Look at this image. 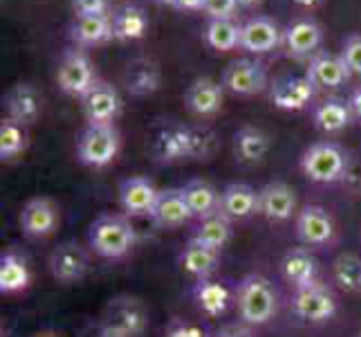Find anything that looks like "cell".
Returning a JSON list of instances; mask_svg holds the SVG:
<instances>
[{"label": "cell", "instance_id": "1", "mask_svg": "<svg viewBox=\"0 0 361 337\" xmlns=\"http://www.w3.org/2000/svg\"><path fill=\"white\" fill-rule=\"evenodd\" d=\"M233 302L238 315L249 326H265L279 310V295L263 274H247L233 292Z\"/></svg>", "mask_w": 361, "mask_h": 337}, {"label": "cell", "instance_id": "2", "mask_svg": "<svg viewBox=\"0 0 361 337\" xmlns=\"http://www.w3.org/2000/svg\"><path fill=\"white\" fill-rule=\"evenodd\" d=\"M88 243L94 254L104 259L126 256L137 243V230L126 214H104L99 216L88 232Z\"/></svg>", "mask_w": 361, "mask_h": 337}, {"label": "cell", "instance_id": "3", "mask_svg": "<svg viewBox=\"0 0 361 337\" xmlns=\"http://www.w3.org/2000/svg\"><path fill=\"white\" fill-rule=\"evenodd\" d=\"M348 165H350V158L337 142H317L307 146L301 155L303 176L319 184L341 182L348 173Z\"/></svg>", "mask_w": 361, "mask_h": 337}, {"label": "cell", "instance_id": "4", "mask_svg": "<svg viewBox=\"0 0 361 337\" xmlns=\"http://www.w3.org/2000/svg\"><path fill=\"white\" fill-rule=\"evenodd\" d=\"M146 326L148 313L140 299L115 297L106 306L97 331L102 337H142Z\"/></svg>", "mask_w": 361, "mask_h": 337}, {"label": "cell", "instance_id": "5", "mask_svg": "<svg viewBox=\"0 0 361 337\" xmlns=\"http://www.w3.org/2000/svg\"><path fill=\"white\" fill-rule=\"evenodd\" d=\"M121 148V135L115 124H88L77 140V158L81 165L104 169Z\"/></svg>", "mask_w": 361, "mask_h": 337}, {"label": "cell", "instance_id": "6", "mask_svg": "<svg viewBox=\"0 0 361 337\" xmlns=\"http://www.w3.org/2000/svg\"><path fill=\"white\" fill-rule=\"evenodd\" d=\"M97 72L90 57L83 52V49L70 47L63 54L56 70V83L59 88L70 97H79L83 99L94 85H97Z\"/></svg>", "mask_w": 361, "mask_h": 337}, {"label": "cell", "instance_id": "7", "mask_svg": "<svg viewBox=\"0 0 361 337\" xmlns=\"http://www.w3.org/2000/svg\"><path fill=\"white\" fill-rule=\"evenodd\" d=\"M292 313L310 324H323L337 315V297L323 283H314L310 288L294 290Z\"/></svg>", "mask_w": 361, "mask_h": 337}, {"label": "cell", "instance_id": "8", "mask_svg": "<svg viewBox=\"0 0 361 337\" xmlns=\"http://www.w3.org/2000/svg\"><path fill=\"white\" fill-rule=\"evenodd\" d=\"M225 90L238 97H252L267 88V70L260 61L254 59H235L222 72Z\"/></svg>", "mask_w": 361, "mask_h": 337}, {"label": "cell", "instance_id": "9", "mask_svg": "<svg viewBox=\"0 0 361 337\" xmlns=\"http://www.w3.org/2000/svg\"><path fill=\"white\" fill-rule=\"evenodd\" d=\"M49 272L61 283H77L90 270V259L85 247L77 241H66L52 249L49 254Z\"/></svg>", "mask_w": 361, "mask_h": 337}, {"label": "cell", "instance_id": "10", "mask_svg": "<svg viewBox=\"0 0 361 337\" xmlns=\"http://www.w3.org/2000/svg\"><path fill=\"white\" fill-rule=\"evenodd\" d=\"M151 153L159 165H178V162L191 160V129L180 124L161 126L153 135Z\"/></svg>", "mask_w": 361, "mask_h": 337}, {"label": "cell", "instance_id": "11", "mask_svg": "<svg viewBox=\"0 0 361 337\" xmlns=\"http://www.w3.org/2000/svg\"><path fill=\"white\" fill-rule=\"evenodd\" d=\"M59 207L52 198H32V201L25 203L23 211H20V227L25 232V236L30 239H47L52 236L59 227Z\"/></svg>", "mask_w": 361, "mask_h": 337}, {"label": "cell", "instance_id": "12", "mask_svg": "<svg viewBox=\"0 0 361 337\" xmlns=\"http://www.w3.org/2000/svg\"><path fill=\"white\" fill-rule=\"evenodd\" d=\"M296 234L301 243L310 247H323L334 241L337 227H334L328 209H323L321 205H307L296 216Z\"/></svg>", "mask_w": 361, "mask_h": 337}, {"label": "cell", "instance_id": "13", "mask_svg": "<svg viewBox=\"0 0 361 337\" xmlns=\"http://www.w3.org/2000/svg\"><path fill=\"white\" fill-rule=\"evenodd\" d=\"M157 196L159 189L146 176H133L128 180H123L119 187V205L123 209V214L130 218H142V216L151 218Z\"/></svg>", "mask_w": 361, "mask_h": 337}, {"label": "cell", "instance_id": "14", "mask_svg": "<svg viewBox=\"0 0 361 337\" xmlns=\"http://www.w3.org/2000/svg\"><path fill=\"white\" fill-rule=\"evenodd\" d=\"M323 41L319 23L312 18H296L283 30L285 54L292 59H312Z\"/></svg>", "mask_w": 361, "mask_h": 337}, {"label": "cell", "instance_id": "15", "mask_svg": "<svg viewBox=\"0 0 361 337\" xmlns=\"http://www.w3.org/2000/svg\"><path fill=\"white\" fill-rule=\"evenodd\" d=\"M350 68L345 66V61L341 54H330L326 49H319V52L310 59L305 77L314 83V88H326L334 90L341 88L350 79Z\"/></svg>", "mask_w": 361, "mask_h": 337}, {"label": "cell", "instance_id": "16", "mask_svg": "<svg viewBox=\"0 0 361 337\" xmlns=\"http://www.w3.org/2000/svg\"><path fill=\"white\" fill-rule=\"evenodd\" d=\"M81 108L88 124H115L121 112V97L113 83L97 81L94 88L81 99Z\"/></svg>", "mask_w": 361, "mask_h": 337}, {"label": "cell", "instance_id": "17", "mask_svg": "<svg viewBox=\"0 0 361 337\" xmlns=\"http://www.w3.org/2000/svg\"><path fill=\"white\" fill-rule=\"evenodd\" d=\"M314 83L310 81L305 74L303 77H281L271 83L269 99L279 110L298 112L305 110L314 97Z\"/></svg>", "mask_w": 361, "mask_h": 337}, {"label": "cell", "instance_id": "18", "mask_svg": "<svg viewBox=\"0 0 361 337\" xmlns=\"http://www.w3.org/2000/svg\"><path fill=\"white\" fill-rule=\"evenodd\" d=\"M283 45V32L269 16H252L243 23L240 49L249 54H267Z\"/></svg>", "mask_w": 361, "mask_h": 337}, {"label": "cell", "instance_id": "19", "mask_svg": "<svg viewBox=\"0 0 361 337\" xmlns=\"http://www.w3.org/2000/svg\"><path fill=\"white\" fill-rule=\"evenodd\" d=\"M296 211V194L294 189L283 180L267 182L258 191V214H263L267 220L283 223L290 220Z\"/></svg>", "mask_w": 361, "mask_h": 337}, {"label": "cell", "instance_id": "20", "mask_svg": "<svg viewBox=\"0 0 361 337\" xmlns=\"http://www.w3.org/2000/svg\"><path fill=\"white\" fill-rule=\"evenodd\" d=\"M184 102L195 117H214L225 102V85L211 77H197L186 88Z\"/></svg>", "mask_w": 361, "mask_h": 337}, {"label": "cell", "instance_id": "21", "mask_svg": "<svg viewBox=\"0 0 361 337\" xmlns=\"http://www.w3.org/2000/svg\"><path fill=\"white\" fill-rule=\"evenodd\" d=\"M281 272L294 290H303L319 283V261L305 247H294L281 261Z\"/></svg>", "mask_w": 361, "mask_h": 337}, {"label": "cell", "instance_id": "22", "mask_svg": "<svg viewBox=\"0 0 361 337\" xmlns=\"http://www.w3.org/2000/svg\"><path fill=\"white\" fill-rule=\"evenodd\" d=\"M193 218L189 205H186V198L182 194V187L180 189H159V196H157V203L153 207V214H151V220L153 225L161 230H176V227H182L184 223H189Z\"/></svg>", "mask_w": 361, "mask_h": 337}, {"label": "cell", "instance_id": "23", "mask_svg": "<svg viewBox=\"0 0 361 337\" xmlns=\"http://www.w3.org/2000/svg\"><path fill=\"white\" fill-rule=\"evenodd\" d=\"M5 108L9 119L23 124V126H30L41 115L43 99L32 83H16L5 95Z\"/></svg>", "mask_w": 361, "mask_h": 337}, {"label": "cell", "instance_id": "24", "mask_svg": "<svg viewBox=\"0 0 361 337\" xmlns=\"http://www.w3.org/2000/svg\"><path fill=\"white\" fill-rule=\"evenodd\" d=\"M220 211L231 220L258 214V191L247 182H231L220 191Z\"/></svg>", "mask_w": 361, "mask_h": 337}, {"label": "cell", "instance_id": "25", "mask_svg": "<svg viewBox=\"0 0 361 337\" xmlns=\"http://www.w3.org/2000/svg\"><path fill=\"white\" fill-rule=\"evenodd\" d=\"M180 264H182L184 272L195 277L197 281L211 279V274H214L220 266V249H214L200 241L189 239V243H186V247L182 249Z\"/></svg>", "mask_w": 361, "mask_h": 337}, {"label": "cell", "instance_id": "26", "mask_svg": "<svg viewBox=\"0 0 361 337\" xmlns=\"http://www.w3.org/2000/svg\"><path fill=\"white\" fill-rule=\"evenodd\" d=\"M70 39L79 47H94L113 41V16H77L70 28Z\"/></svg>", "mask_w": 361, "mask_h": 337}, {"label": "cell", "instance_id": "27", "mask_svg": "<svg viewBox=\"0 0 361 337\" xmlns=\"http://www.w3.org/2000/svg\"><path fill=\"white\" fill-rule=\"evenodd\" d=\"M159 81H161V74L159 68L153 59H133L126 74H123V83H126V90L135 97H146V95H153L159 88Z\"/></svg>", "mask_w": 361, "mask_h": 337}, {"label": "cell", "instance_id": "28", "mask_svg": "<svg viewBox=\"0 0 361 337\" xmlns=\"http://www.w3.org/2000/svg\"><path fill=\"white\" fill-rule=\"evenodd\" d=\"M182 194L186 198V205H189L193 218L197 220L214 216L220 211V191L207 180H200V178L189 180L182 187Z\"/></svg>", "mask_w": 361, "mask_h": 337}, {"label": "cell", "instance_id": "29", "mask_svg": "<svg viewBox=\"0 0 361 337\" xmlns=\"http://www.w3.org/2000/svg\"><path fill=\"white\" fill-rule=\"evenodd\" d=\"M32 274L25 256L18 252H5L0 256V292L16 295L30 288Z\"/></svg>", "mask_w": 361, "mask_h": 337}, {"label": "cell", "instance_id": "30", "mask_svg": "<svg viewBox=\"0 0 361 337\" xmlns=\"http://www.w3.org/2000/svg\"><path fill=\"white\" fill-rule=\"evenodd\" d=\"M233 151L243 165H256L269 151V137L258 126H243L233 135Z\"/></svg>", "mask_w": 361, "mask_h": 337}, {"label": "cell", "instance_id": "31", "mask_svg": "<svg viewBox=\"0 0 361 337\" xmlns=\"http://www.w3.org/2000/svg\"><path fill=\"white\" fill-rule=\"evenodd\" d=\"M314 124L323 133H341L343 129L350 126L353 122V110L348 102H339V99H326L314 106Z\"/></svg>", "mask_w": 361, "mask_h": 337}, {"label": "cell", "instance_id": "32", "mask_svg": "<svg viewBox=\"0 0 361 337\" xmlns=\"http://www.w3.org/2000/svg\"><path fill=\"white\" fill-rule=\"evenodd\" d=\"M195 302L204 315L220 317V315H225V310L231 304V292L225 283L214 281V279H202L195 283Z\"/></svg>", "mask_w": 361, "mask_h": 337}, {"label": "cell", "instance_id": "33", "mask_svg": "<svg viewBox=\"0 0 361 337\" xmlns=\"http://www.w3.org/2000/svg\"><path fill=\"white\" fill-rule=\"evenodd\" d=\"M113 30L117 41H140L148 32V16L142 7L128 5L113 14Z\"/></svg>", "mask_w": 361, "mask_h": 337}, {"label": "cell", "instance_id": "34", "mask_svg": "<svg viewBox=\"0 0 361 337\" xmlns=\"http://www.w3.org/2000/svg\"><path fill=\"white\" fill-rule=\"evenodd\" d=\"M240 32L243 25H238L233 18H209L204 41L218 52H231V49L240 47Z\"/></svg>", "mask_w": 361, "mask_h": 337}, {"label": "cell", "instance_id": "35", "mask_svg": "<svg viewBox=\"0 0 361 337\" xmlns=\"http://www.w3.org/2000/svg\"><path fill=\"white\" fill-rule=\"evenodd\" d=\"M231 232H233L231 218H227L222 211H218V214H214V216H207L202 220H197L191 239L200 241V243L214 247V249H222L231 241Z\"/></svg>", "mask_w": 361, "mask_h": 337}, {"label": "cell", "instance_id": "36", "mask_svg": "<svg viewBox=\"0 0 361 337\" xmlns=\"http://www.w3.org/2000/svg\"><path fill=\"white\" fill-rule=\"evenodd\" d=\"M332 279L341 290L361 295V256L339 254L332 264Z\"/></svg>", "mask_w": 361, "mask_h": 337}, {"label": "cell", "instance_id": "37", "mask_svg": "<svg viewBox=\"0 0 361 337\" xmlns=\"http://www.w3.org/2000/svg\"><path fill=\"white\" fill-rule=\"evenodd\" d=\"M27 148V131L14 119H3L0 124V160L9 162Z\"/></svg>", "mask_w": 361, "mask_h": 337}, {"label": "cell", "instance_id": "38", "mask_svg": "<svg viewBox=\"0 0 361 337\" xmlns=\"http://www.w3.org/2000/svg\"><path fill=\"white\" fill-rule=\"evenodd\" d=\"M189 129H191V160H209L218 148L216 133L204 126H189Z\"/></svg>", "mask_w": 361, "mask_h": 337}, {"label": "cell", "instance_id": "39", "mask_svg": "<svg viewBox=\"0 0 361 337\" xmlns=\"http://www.w3.org/2000/svg\"><path fill=\"white\" fill-rule=\"evenodd\" d=\"M341 57L353 74H361V34L348 36L341 49Z\"/></svg>", "mask_w": 361, "mask_h": 337}, {"label": "cell", "instance_id": "40", "mask_svg": "<svg viewBox=\"0 0 361 337\" xmlns=\"http://www.w3.org/2000/svg\"><path fill=\"white\" fill-rule=\"evenodd\" d=\"M238 7V0H204V14L209 18H233Z\"/></svg>", "mask_w": 361, "mask_h": 337}, {"label": "cell", "instance_id": "41", "mask_svg": "<svg viewBox=\"0 0 361 337\" xmlns=\"http://www.w3.org/2000/svg\"><path fill=\"white\" fill-rule=\"evenodd\" d=\"M77 16H108V0H72Z\"/></svg>", "mask_w": 361, "mask_h": 337}, {"label": "cell", "instance_id": "42", "mask_svg": "<svg viewBox=\"0 0 361 337\" xmlns=\"http://www.w3.org/2000/svg\"><path fill=\"white\" fill-rule=\"evenodd\" d=\"M164 337H207V333L200 326H195V324L176 321L166 329Z\"/></svg>", "mask_w": 361, "mask_h": 337}, {"label": "cell", "instance_id": "43", "mask_svg": "<svg viewBox=\"0 0 361 337\" xmlns=\"http://www.w3.org/2000/svg\"><path fill=\"white\" fill-rule=\"evenodd\" d=\"M178 11H204V0H180Z\"/></svg>", "mask_w": 361, "mask_h": 337}, {"label": "cell", "instance_id": "44", "mask_svg": "<svg viewBox=\"0 0 361 337\" xmlns=\"http://www.w3.org/2000/svg\"><path fill=\"white\" fill-rule=\"evenodd\" d=\"M348 106H350L353 115L361 119V85H359V88L350 95V99H348Z\"/></svg>", "mask_w": 361, "mask_h": 337}, {"label": "cell", "instance_id": "45", "mask_svg": "<svg viewBox=\"0 0 361 337\" xmlns=\"http://www.w3.org/2000/svg\"><path fill=\"white\" fill-rule=\"evenodd\" d=\"M216 337H252V333L245 331V329H235V326H231V329H222Z\"/></svg>", "mask_w": 361, "mask_h": 337}, {"label": "cell", "instance_id": "46", "mask_svg": "<svg viewBox=\"0 0 361 337\" xmlns=\"http://www.w3.org/2000/svg\"><path fill=\"white\" fill-rule=\"evenodd\" d=\"M296 5H301V7H317L321 0H294Z\"/></svg>", "mask_w": 361, "mask_h": 337}, {"label": "cell", "instance_id": "47", "mask_svg": "<svg viewBox=\"0 0 361 337\" xmlns=\"http://www.w3.org/2000/svg\"><path fill=\"white\" fill-rule=\"evenodd\" d=\"M155 3H157V5H161V7H173V9H176L180 0H155Z\"/></svg>", "mask_w": 361, "mask_h": 337}, {"label": "cell", "instance_id": "48", "mask_svg": "<svg viewBox=\"0 0 361 337\" xmlns=\"http://www.w3.org/2000/svg\"><path fill=\"white\" fill-rule=\"evenodd\" d=\"M258 3H260V0H238V5L245 7V9H247V7H256Z\"/></svg>", "mask_w": 361, "mask_h": 337}, {"label": "cell", "instance_id": "49", "mask_svg": "<svg viewBox=\"0 0 361 337\" xmlns=\"http://www.w3.org/2000/svg\"><path fill=\"white\" fill-rule=\"evenodd\" d=\"M36 337H56V335H52V333H43V335H36Z\"/></svg>", "mask_w": 361, "mask_h": 337}, {"label": "cell", "instance_id": "50", "mask_svg": "<svg viewBox=\"0 0 361 337\" xmlns=\"http://www.w3.org/2000/svg\"><path fill=\"white\" fill-rule=\"evenodd\" d=\"M97 337H102V335H97Z\"/></svg>", "mask_w": 361, "mask_h": 337}, {"label": "cell", "instance_id": "51", "mask_svg": "<svg viewBox=\"0 0 361 337\" xmlns=\"http://www.w3.org/2000/svg\"><path fill=\"white\" fill-rule=\"evenodd\" d=\"M359 337H361V335H359Z\"/></svg>", "mask_w": 361, "mask_h": 337}]
</instances>
